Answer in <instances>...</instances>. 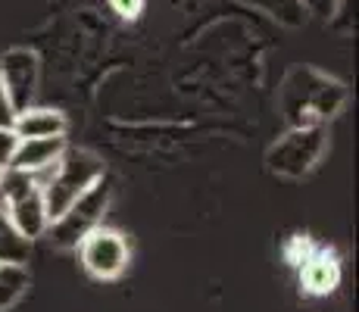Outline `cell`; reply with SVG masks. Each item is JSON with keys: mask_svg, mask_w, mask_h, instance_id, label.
Returning a JSON list of instances; mask_svg holds the SVG:
<instances>
[{"mask_svg": "<svg viewBox=\"0 0 359 312\" xmlns=\"http://www.w3.org/2000/svg\"><path fill=\"white\" fill-rule=\"evenodd\" d=\"M347 103V88L316 69H291L278 91V109L291 128H325Z\"/></svg>", "mask_w": 359, "mask_h": 312, "instance_id": "6da1fadb", "label": "cell"}, {"mask_svg": "<svg viewBox=\"0 0 359 312\" xmlns=\"http://www.w3.org/2000/svg\"><path fill=\"white\" fill-rule=\"evenodd\" d=\"M100 178H107V172H103V163L91 150L66 147L63 156H60L44 175H38L50 222L57 216H63L69 206H72L88 187L97 184Z\"/></svg>", "mask_w": 359, "mask_h": 312, "instance_id": "7a4b0ae2", "label": "cell"}, {"mask_svg": "<svg viewBox=\"0 0 359 312\" xmlns=\"http://www.w3.org/2000/svg\"><path fill=\"white\" fill-rule=\"evenodd\" d=\"M0 206L6 210V216H10V222L25 240L44 238L47 228H50V216H47L38 175L4 169V175H0Z\"/></svg>", "mask_w": 359, "mask_h": 312, "instance_id": "3957f363", "label": "cell"}, {"mask_svg": "<svg viewBox=\"0 0 359 312\" xmlns=\"http://www.w3.org/2000/svg\"><path fill=\"white\" fill-rule=\"evenodd\" d=\"M109 200H113V184H109L107 178H100L97 184L88 187V191L69 206L63 216H57L50 222V228H47L50 244L60 247V250L79 247L94 228L103 225V216H107V210H109Z\"/></svg>", "mask_w": 359, "mask_h": 312, "instance_id": "277c9868", "label": "cell"}, {"mask_svg": "<svg viewBox=\"0 0 359 312\" xmlns=\"http://www.w3.org/2000/svg\"><path fill=\"white\" fill-rule=\"evenodd\" d=\"M328 150V128H291L266 150V169L281 178H306Z\"/></svg>", "mask_w": 359, "mask_h": 312, "instance_id": "5b68a950", "label": "cell"}, {"mask_svg": "<svg viewBox=\"0 0 359 312\" xmlns=\"http://www.w3.org/2000/svg\"><path fill=\"white\" fill-rule=\"evenodd\" d=\"M75 250L81 256L85 272L97 281H116L119 275H126V269L131 262V247H128L126 234L107 225L94 228Z\"/></svg>", "mask_w": 359, "mask_h": 312, "instance_id": "8992f818", "label": "cell"}, {"mask_svg": "<svg viewBox=\"0 0 359 312\" xmlns=\"http://www.w3.org/2000/svg\"><path fill=\"white\" fill-rule=\"evenodd\" d=\"M38 75H41L38 57H34L32 50L16 47V50L4 53V60H0V85H4V91L10 94L16 113L25 107H32L34 91H38Z\"/></svg>", "mask_w": 359, "mask_h": 312, "instance_id": "52a82bcc", "label": "cell"}, {"mask_svg": "<svg viewBox=\"0 0 359 312\" xmlns=\"http://www.w3.org/2000/svg\"><path fill=\"white\" fill-rule=\"evenodd\" d=\"M66 150V137H19L16 154L10 159V169L44 175Z\"/></svg>", "mask_w": 359, "mask_h": 312, "instance_id": "ba28073f", "label": "cell"}, {"mask_svg": "<svg viewBox=\"0 0 359 312\" xmlns=\"http://www.w3.org/2000/svg\"><path fill=\"white\" fill-rule=\"evenodd\" d=\"M297 269H300V284L306 294H331L341 281V262L328 250H313Z\"/></svg>", "mask_w": 359, "mask_h": 312, "instance_id": "9c48e42d", "label": "cell"}, {"mask_svg": "<svg viewBox=\"0 0 359 312\" xmlns=\"http://www.w3.org/2000/svg\"><path fill=\"white\" fill-rule=\"evenodd\" d=\"M16 137H66L69 122L60 109L50 107H25L16 113L13 122Z\"/></svg>", "mask_w": 359, "mask_h": 312, "instance_id": "30bf717a", "label": "cell"}, {"mask_svg": "<svg viewBox=\"0 0 359 312\" xmlns=\"http://www.w3.org/2000/svg\"><path fill=\"white\" fill-rule=\"evenodd\" d=\"M32 256V240H25L22 234L16 231V225L10 222L6 210L0 206V262H16V266H25Z\"/></svg>", "mask_w": 359, "mask_h": 312, "instance_id": "8fae6325", "label": "cell"}, {"mask_svg": "<svg viewBox=\"0 0 359 312\" xmlns=\"http://www.w3.org/2000/svg\"><path fill=\"white\" fill-rule=\"evenodd\" d=\"M29 269L25 266H16V262H0V312L16 306L19 300L25 297L29 290Z\"/></svg>", "mask_w": 359, "mask_h": 312, "instance_id": "7c38bea8", "label": "cell"}, {"mask_svg": "<svg viewBox=\"0 0 359 312\" xmlns=\"http://www.w3.org/2000/svg\"><path fill=\"white\" fill-rule=\"evenodd\" d=\"M244 4L257 6V10L269 13V16L281 19V22H287V25L303 22V16H306L303 6H300V0H244Z\"/></svg>", "mask_w": 359, "mask_h": 312, "instance_id": "4fadbf2b", "label": "cell"}, {"mask_svg": "<svg viewBox=\"0 0 359 312\" xmlns=\"http://www.w3.org/2000/svg\"><path fill=\"white\" fill-rule=\"evenodd\" d=\"M344 4H347V0H300L303 13H309V16H319V19L337 16V13L344 10Z\"/></svg>", "mask_w": 359, "mask_h": 312, "instance_id": "5bb4252c", "label": "cell"}, {"mask_svg": "<svg viewBox=\"0 0 359 312\" xmlns=\"http://www.w3.org/2000/svg\"><path fill=\"white\" fill-rule=\"evenodd\" d=\"M16 144H19L16 131L0 128V169H10V159H13V154H16Z\"/></svg>", "mask_w": 359, "mask_h": 312, "instance_id": "9a60e30c", "label": "cell"}, {"mask_svg": "<svg viewBox=\"0 0 359 312\" xmlns=\"http://www.w3.org/2000/svg\"><path fill=\"white\" fill-rule=\"evenodd\" d=\"M13 122H16V107H13L10 94L0 85V128H13Z\"/></svg>", "mask_w": 359, "mask_h": 312, "instance_id": "2e32d148", "label": "cell"}, {"mask_svg": "<svg viewBox=\"0 0 359 312\" xmlns=\"http://www.w3.org/2000/svg\"><path fill=\"white\" fill-rule=\"evenodd\" d=\"M116 13H122V16H137L144 6V0H113Z\"/></svg>", "mask_w": 359, "mask_h": 312, "instance_id": "e0dca14e", "label": "cell"}, {"mask_svg": "<svg viewBox=\"0 0 359 312\" xmlns=\"http://www.w3.org/2000/svg\"><path fill=\"white\" fill-rule=\"evenodd\" d=\"M0 175H4V169H0Z\"/></svg>", "mask_w": 359, "mask_h": 312, "instance_id": "ac0fdd59", "label": "cell"}]
</instances>
